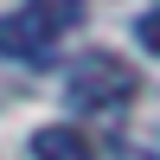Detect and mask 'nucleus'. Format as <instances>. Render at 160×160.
<instances>
[{
	"mask_svg": "<svg viewBox=\"0 0 160 160\" xmlns=\"http://www.w3.org/2000/svg\"><path fill=\"white\" fill-rule=\"evenodd\" d=\"M135 38H141V51H148V58H160V7L135 19Z\"/></svg>",
	"mask_w": 160,
	"mask_h": 160,
	"instance_id": "5",
	"label": "nucleus"
},
{
	"mask_svg": "<svg viewBox=\"0 0 160 160\" xmlns=\"http://www.w3.org/2000/svg\"><path fill=\"white\" fill-rule=\"evenodd\" d=\"M122 160H160V122H154V128H148V135H141V141H135Z\"/></svg>",
	"mask_w": 160,
	"mask_h": 160,
	"instance_id": "6",
	"label": "nucleus"
},
{
	"mask_svg": "<svg viewBox=\"0 0 160 160\" xmlns=\"http://www.w3.org/2000/svg\"><path fill=\"white\" fill-rule=\"evenodd\" d=\"M26 13H32V19L45 26L51 38H64V32H71V26H83V0H32V7H26Z\"/></svg>",
	"mask_w": 160,
	"mask_h": 160,
	"instance_id": "4",
	"label": "nucleus"
},
{
	"mask_svg": "<svg viewBox=\"0 0 160 160\" xmlns=\"http://www.w3.org/2000/svg\"><path fill=\"white\" fill-rule=\"evenodd\" d=\"M135 90H141V77L128 71V58H115V51H83V58H71V71H64L71 109L115 115L122 102H135Z\"/></svg>",
	"mask_w": 160,
	"mask_h": 160,
	"instance_id": "1",
	"label": "nucleus"
},
{
	"mask_svg": "<svg viewBox=\"0 0 160 160\" xmlns=\"http://www.w3.org/2000/svg\"><path fill=\"white\" fill-rule=\"evenodd\" d=\"M51 45H58V38H51L32 13H7V19H0V58H13V64H45Z\"/></svg>",
	"mask_w": 160,
	"mask_h": 160,
	"instance_id": "2",
	"label": "nucleus"
},
{
	"mask_svg": "<svg viewBox=\"0 0 160 160\" xmlns=\"http://www.w3.org/2000/svg\"><path fill=\"white\" fill-rule=\"evenodd\" d=\"M32 160H96V141L71 122H45L32 135Z\"/></svg>",
	"mask_w": 160,
	"mask_h": 160,
	"instance_id": "3",
	"label": "nucleus"
}]
</instances>
